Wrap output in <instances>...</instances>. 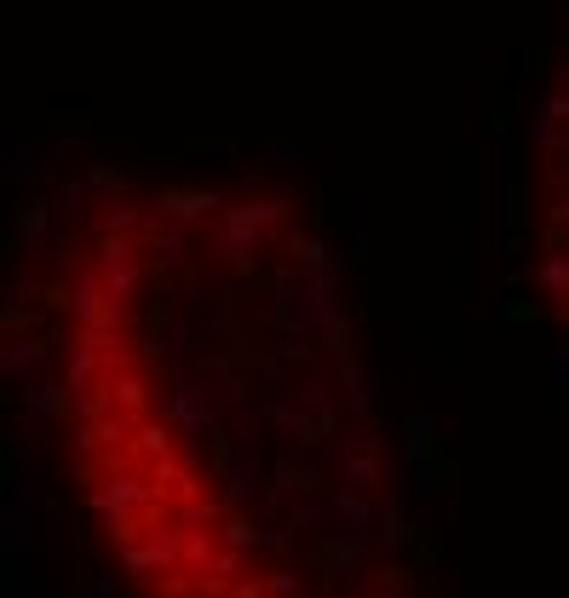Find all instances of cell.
Instances as JSON below:
<instances>
[{
    "label": "cell",
    "instance_id": "obj_1",
    "mask_svg": "<svg viewBox=\"0 0 569 598\" xmlns=\"http://www.w3.org/2000/svg\"><path fill=\"white\" fill-rule=\"evenodd\" d=\"M69 432L144 598H363L386 483L340 363L150 294L133 230L75 288Z\"/></svg>",
    "mask_w": 569,
    "mask_h": 598
},
{
    "label": "cell",
    "instance_id": "obj_2",
    "mask_svg": "<svg viewBox=\"0 0 569 598\" xmlns=\"http://www.w3.org/2000/svg\"><path fill=\"white\" fill-rule=\"evenodd\" d=\"M547 173H552L547 265H552V294H558V311L569 317V92L547 110Z\"/></svg>",
    "mask_w": 569,
    "mask_h": 598
}]
</instances>
